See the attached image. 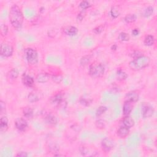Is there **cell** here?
I'll return each mask as SVG.
<instances>
[{
	"mask_svg": "<svg viewBox=\"0 0 157 157\" xmlns=\"http://www.w3.org/2000/svg\"><path fill=\"white\" fill-rule=\"evenodd\" d=\"M9 20L12 26L15 29L20 30L23 22V15L20 8L17 5H12L9 11Z\"/></svg>",
	"mask_w": 157,
	"mask_h": 157,
	"instance_id": "obj_1",
	"label": "cell"
},
{
	"mask_svg": "<svg viewBox=\"0 0 157 157\" xmlns=\"http://www.w3.org/2000/svg\"><path fill=\"white\" fill-rule=\"evenodd\" d=\"M150 63V58L147 56L142 55L133 59L129 63V67L132 70L139 71L146 68Z\"/></svg>",
	"mask_w": 157,
	"mask_h": 157,
	"instance_id": "obj_2",
	"label": "cell"
},
{
	"mask_svg": "<svg viewBox=\"0 0 157 157\" xmlns=\"http://www.w3.org/2000/svg\"><path fill=\"white\" fill-rule=\"evenodd\" d=\"M105 68L101 63H93L89 67V75L93 78L101 77L104 74Z\"/></svg>",
	"mask_w": 157,
	"mask_h": 157,
	"instance_id": "obj_3",
	"label": "cell"
},
{
	"mask_svg": "<svg viewBox=\"0 0 157 157\" xmlns=\"http://www.w3.org/2000/svg\"><path fill=\"white\" fill-rule=\"evenodd\" d=\"M25 57L28 63L32 65H34L38 62V54L37 51L33 48H27L24 51Z\"/></svg>",
	"mask_w": 157,
	"mask_h": 157,
	"instance_id": "obj_4",
	"label": "cell"
},
{
	"mask_svg": "<svg viewBox=\"0 0 157 157\" xmlns=\"http://www.w3.org/2000/svg\"><path fill=\"white\" fill-rule=\"evenodd\" d=\"M51 103L55 106L60 108H64L66 106V102L63 99L62 95L60 93L54 95L51 99Z\"/></svg>",
	"mask_w": 157,
	"mask_h": 157,
	"instance_id": "obj_5",
	"label": "cell"
},
{
	"mask_svg": "<svg viewBox=\"0 0 157 157\" xmlns=\"http://www.w3.org/2000/svg\"><path fill=\"white\" fill-rule=\"evenodd\" d=\"M141 112L144 119H148V118H150L153 115L154 109L150 104L145 103L142 105Z\"/></svg>",
	"mask_w": 157,
	"mask_h": 157,
	"instance_id": "obj_6",
	"label": "cell"
},
{
	"mask_svg": "<svg viewBox=\"0 0 157 157\" xmlns=\"http://www.w3.org/2000/svg\"><path fill=\"white\" fill-rule=\"evenodd\" d=\"M14 49L11 45L6 43H3L1 45L0 54L4 57H10L13 54Z\"/></svg>",
	"mask_w": 157,
	"mask_h": 157,
	"instance_id": "obj_7",
	"label": "cell"
},
{
	"mask_svg": "<svg viewBox=\"0 0 157 157\" xmlns=\"http://www.w3.org/2000/svg\"><path fill=\"white\" fill-rule=\"evenodd\" d=\"M114 147V141L109 138H104L101 141V147L104 152H110Z\"/></svg>",
	"mask_w": 157,
	"mask_h": 157,
	"instance_id": "obj_8",
	"label": "cell"
},
{
	"mask_svg": "<svg viewBox=\"0 0 157 157\" xmlns=\"http://www.w3.org/2000/svg\"><path fill=\"white\" fill-rule=\"evenodd\" d=\"M15 125L16 128L20 132H24L28 128L27 121L23 118L17 119L15 121Z\"/></svg>",
	"mask_w": 157,
	"mask_h": 157,
	"instance_id": "obj_9",
	"label": "cell"
},
{
	"mask_svg": "<svg viewBox=\"0 0 157 157\" xmlns=\"http://www.w3.org/2000/svg\"><path fill=\"white\" fill-rule=\"evenodd\" d=\"M139 98V94L138 91H131L125 96V101L134 103L137 102Z\"/></svg>",
	"mask_w": 157,
	"mask_h": 157,
	"instance_id": "obj_10",
	"label": "cell"
},
{
	"mask_svg": "<svg viewBox=\"0 0 157 157\" xmlns=\"http://www.w3.org/2000/svg\"><path fill=\"white\" fill-rule=\"evenodd\" d=\"M133 104L127 101H125L123 106V114L125 116L129 115L133 109Z\"/></svg>",
	"mask_w": 157,
	"mask_h": 157,
	"instance_id": "obj_11",
	"label": "cell"
},
{
	"mask_svg": "<svg viewBox=\"0 0 157 157\" xmlns=\"http://www.w3.org/2000/svg\"><path fill=\"white\" fill-rule=\"evenodd\" d=\"M42 97L41 93L38 91H32L28 96V99L30 103H36L39 101Z\"/></svg>",
	"mask_w": 157,
	"mask_h": 157,
	"instance_id": "obj_12",
	"label": "cell"
},
{
	"mask_svg": "<svg viewBox=\"0 0 157 157\" xmlns=\"http://www.w3.org/2000/svg\"><path fill=\"white\" fill-rule=\"evenodd\" d=\"M50 78V75L46 72H41L37 75L36 79L39 83H46L49 81Z\"/></svg>",
	"mask_w": 157,
	"mask_h": 157,
	"instance_id": "obj_13",
	"label": "cell"
},
{
	"mask_svg": "<svg viewBox=\"0 0 157 157\" xmlns=\"http://www.w3.org/2000/svg\"><path fill=\"white\" fill-rule=\"evenodd\" d=\"M129 133V128L125 126H121L117 130V136L120 138H125L128 136Z\"/></svg>",
	"mask_w": 157,
	"mask_h": 157,
	"instance_id": "obj_14",
	"label": "cell"
},
{
	"mask_svg": "<svg viewBox=\"0 0 157 157\" xmlns=\"http://www.w3.org/2000/svg\"><path fill=\"white\" fill-rule=\"evenodd\" d=\"M64 33L67 36H76L78 33V30L76 27L74 26H69L64 30Z\"/></svg>",
	"mask_w": 157,
	"mask_h": 157,
	"instance_id": "obj_15",
	"label": "cell"
},
{
	"mask_svg": "<svg viewBox=\"0 0 157 157\" xmlns=\"http://www.w3.org/2000/svg\"><path fill=\"white\" fill-rule=\"evenodd\" d=\"M22 83L24 85L28 87H32L34 84V78L29 75H24L22 77Z\"/></svg>",
	"mask_w": 157,
	"mask_h": 157,
	"instance_id": "obj_16",
	"label": "cell"
},
{
	"mask_svg": "<svg viewBox=\"0 0 157 157\" xmlns=\"http://www.w3.org/2000/svg\"><path fill=\"white\" fill-rule=\"evenodd\" d=\"M8 129V119L6 117H2L0 120V130L1 133H5Z\"/></svg>",
	"mask_w": 157,
	"mask_h": 157,
	"instance_id": "obj_17",
	"label": "cell"
},
{
	"mask_svg": "<svg viewBox=\"0 0 157 157\" xmlns=\"http://www.w3.org/2000/svg\"><path fill=\"white\" fill-rule=\"evenodd\" d=\"M19 75V70L16 68H12L11 71L8 72L7 74V78L11 81L15 80Z\"/></svg>",
	"mask_w": 157,
	"mask_h": 157,
	"instance_id": "obj_18",
	"label": "cell"
},
{
	"mask_svg": "<svg viewBox=\"0 0 157 157\" xmlns=\"http://www.w3.org/2000/svg\"><path fill=\"white\" fill-rule=\"evenodd\" d=\"M134 124H135V121L134 119H132V117H130L129 115L125 116V117L123 120V125L128 128H132L134 125Z\"/></svg>",
	"mask_w": 157,
	"mask_h": 157,
	"instance_id": "obj_19",
	"label": "cell"
},
{
	"mask_svg": "<svg viewBox=\"0 0 157 157\" xmlns=\"http://www.w3.org/2000/svg\"><path fill=\"white\" fill-rule=\"evenodd\" d=\"M46 121L48 124L54 125L57 123V119L56 117L52 114H47L45 117Z\"/></svg>",
	"mask_w": 157,
	"mask_h": 157,
	"instance_id": "obj_20",
	"label": "cell"
},
{
	"mask_svg": "<svg viewBox=\"0 0 157 157\" xmlns=\"http://www.w3.org/2000/svg\"><path fill=\"white\" fill-rule=\"evenodd\" d=\"M23 115L28 119H32L33 117V110L30 107H25L23 109Z\"/></svg>",
	"mask_w": 157,
	"mask_h": 157,
	"instance_id": "obj_21",
	"label": "cell"
},
{
	"mask_svg": "<svg viewBox=\"0 0 157 157\" xmlns=\"http://www.w3.org/2000/svg\"><path fill=\"white\" fill-rule=\"evenodd\" d=\"M116 76H117V80L120 81H125L128 77L127 74H126L123 70H122V69H118L117 71Z\"/></svg>",
	"mask_w": 157,
	"mask_h": 157,
	"instance_id": "obj_22",
	"label": "cell"
},
{
	"mask_svg": "<svg viewBox=\"0 0 157 157\" xmlns=\"http://www.w3.org/2000/svg\"><path fill=\"white\" fill-rule=\"evenodd\" d=\"M111 15L113 18H117L120 14V9L119 6H114L111 7V9L110 11Z\"/></svg>",
	"mask_w": 157,
	"mask_h": 157,
	"instance_id": "obj_23",
	"label": "cell"
},
{
	"mask_svg": "<svg viewBox=\"0 0 157 157\" xmlns=\"http://www.w3.org/2000/svg\"><path fill=\"white\" fill-rule=\"evenodd\" d=\"M144 44L147 46H152L155 43V38L154 36L150 35H147L144 38Z\"/></svg>",
	"mask_w": 157,
	"mask_h": 157,
	"instance_id": "obj_24",
	"label": "cell"
},
{
	"mask_svg": "<svg viewBox=\"0 0 157 157\" xmlns=\"http://www.w3.org/2000/svg\"><path fill=\"white\" fill-rule=\"evenodd\" d=\"M137 19V16L134 14H127L124 18V21L127 23H131L134 22Z\"/></svg>",
	"mask_w": 157,
	"mask_h": 157,
	"instance_id": "obj_25",
	"label": "cell"
},
{
	"mask_svg": "<svg viewBox=\"0 0 157 157\" xmlns=\"http://www.w3.org/2000/svg\"><path fill=\"white\" fill-rule=\"evenodd\" d=\"M154 11V9L153 7L149 6L145 9L144 11L143 12L142 15L144 17H149L153 14Z\"/></svg>",
	"mask_w": 157,
	"mask_h": 157,
	"instance_id": "obj_26",
	"label": "cell"
},
{
	"mask_svg": "<svg viewBox=\"0 0 157 157\" xmlns=\"http://www.w3.org/2000/svg\"><path fill=\"white\" fill-rule=\"evenodd\" d=\"M129 39H130V36L128 33H126L125 32H121L119 34V39L121 42L128 41L129 40Z\"/></svg>",
	"mask_w": 157,
	"mask_h": 157,
	"instance_id": "obj_27",
	"label": "cell"
},
{
	"mask_svg": "<svg viewBox=\"0 0 157 157\" xmlns=\"http://www.w3.org/2000/svg\"><path fill=\"white\" fill-rule=\"evenodd\" d=\"M90 60H91L90 56H89V55H85L84 56H83V57L81 59L80 64H81V66H86V65H87V64H88L90 63Z\"/></svg>",
	"mask_w": 157,
	"mask_h": 157,
	"instance_id": "obj_28",
	"label": "cell"
},
{
	"mask_svg": "<svg viewBox=\"0 0 157 157\" xmlns=\"http://www.w3.org/2000/svg\"><path fill=\"white\" fill-rule=\"evenodd\" d=\"M107 107L104 106H99L97 109V111H96V115H97V117L101 116L107 111Z\"/></svg>",
	"mask_w": 157,
	"mask_h": 157,
	"instance_id": "obj_29",
	"label": "cell"
},
{
	"mask_svg": "<svg viewBox=\"0 0 157 157\" xmlns=\"http://www.w3.org/2000/svg\"><path fill=\"white\" fill-rule=\"evenodd\" d=\"M49 149L52 153H58L60 151V147L59 146L56 144L55 143H52L49 146Z\"/></svg>",
	"mask_w": 157,
	"mask_h": 157,
	"instance_id": "obj_30",
	"label": "cell"
},
{
	"mask_svg": "<svg viewBox=\"0 0 157 157\" xmlns=\"http://www.w3.org/2000/svg\"><path fill=\"white\" fill-rule=\"evenodd\" d=\"M95 125H96V127H97L98 129H103L105 128L106 127V122L103 120L99 119L96 121Z\"/></svg>",
	"mask_w": 157,
	"mask_h": 157,
	"instance_id": "obj_31",
	"label": "cell"
},
{
	"mask_svg": "<svg viewBox=\"0 0 157 157\" xmlns=\"http://www.w3.org/2000/svg\"><path fill=\"white\" fill-rule=\"evenodd\" d=\"M0 31H1V34L2 36H3V37L6 36L8 33L7 26L5 24H2L1 25V30H0Z\"/></svg>",
	"mask_w": 157,
	"mask_h": 157,
	"instance_id": "obj_32",
	"label": "cell"
},
{
	"mask_svg": "<svg viewBox=\"0 0 157 157\" xmlns=\"http://www.w3.org/2000/svg\"><path fill=\"white\" fill-rule=\"evenodd\" d=\"M52 80L54 82L55 84H60V83L62 81L63 77L60 75H54L52 76Z\"/></svg>",
	"mask_w": 157,
	"mask_h": 157,
	"instance_id": "obj_33",
	"label": "cell"
},
{
	"mask_svg": "<svg viewBox=\"0 0 157 157\" xmlns=\"http://www.w3.org/2000/svg\"><path fill=\"white\" fill-rule=\"evenodd\" d=\"M79 6L81 8H82L83 10L87 9H88L89 7H90L91 6L90 4L89 1H82L79 4Z\"/></svg>",
	"mask_w": 157,
	"mask_h": 157,
	"instance_id": "obj_34",
	"label": "cell"
},
{
	"mask_svg": "<svg viewBox=\"0 0 157 157\" xmlns=\"http://www.w3.org/2000/svg\"><path fill=\"white\" fill-rule=\"evenodd\" d=\"M80 103H81V104H82V105L85 106H89L90 104H91V101H90V100L89 99H85V98H82V99H81Z\"/></svg>",
	"mask_w": 157,
	"mask_h": 157,
	"instance_id": "obj_35",
	"label": "cell"
},
{
	"mask_svg": "<svg viewBox=\"0 0 157 157\" xmlns=\"http://www.w3.org/2000/svg\"><path fill=\"white\" fill-rule=\"evenodd\" d=\"M0 107H1V114H3L6 112V104L2 100L0 101Z\"/></svg>",
	"mask_w": 157,
	"mask_h": 157,
	"instance_id": "obj_36",
	"label": "cell"
},
{
	"mask_svg": "<svg viewBox=\"0 0 157 157\" xmlns=\"http://www.w3.org/2000/svg\"><path fill=\"white\" fill-rule=\"evenodd\" d=\"M85 13L84 12H81L79 14H78L77 16V20L78 21H82V20L84 19V17H85Z\"/></svg>",
	"mask_w": 157,
	"mask_h": 157,
	"instance_id": "obj_37",
	"label": "cell"
},
{
	"mask_svg": "<svg viewBox=\"0 0 157 157\" xmlns=\"http://www.w3.org/2000/svg\"><path fill=\"white\" fill-rule=\"evenodd\" d=\"M103 30V26H99V27H97V28H95L93 30V32L96 34H99L102 32Z\"/></svg>",
	"mask_w": 157,
	"mask_h": 157,
	"instance_id": "obj_38",
	"label": "cell"
},
{
	"mask_svg": "<svg viewBox=\"0 0 157 157\" xmlns=\"http://www.w3.org/2000/svg\"><path fill=\"white\" fill-rule=\"evenodd\" d=\"M142 55H142L141 52H140L139 51H135L132 54V56L134 59V58H136L138 57H139V56H141Z\"/></svg>",
	"mask_w": 157,
	"mask_h": 157,
	"instance_id": "obj_39",
	"label": "cell"
},
{
	"mask_svg": "<svg viewBox=\"0 0 157 157\" xmlns=\"http://www.w3.org/2000/svg\"><path fill=\"white\" fill-rule=\"evenodd\" d=\"M16 156L17 157H27L28 156V154L26 152L24 151H21L17 153L16 155Z\"/></svg>",
	"mask_w": 157,
	"mask_h": 157,
	"instance_id": "obj_40",
	"label": "cell"
},
{
	"mask_svg": "<svg viewBox=\"0 0 157 157\" xmlns=\"http://www.w3.org/2000/svg\"><path fill=\"white\" fill-rule=\"evenodd\" d=\"M80 151H81V153L83 155H86V154L88 153V149H87L85 147H82L80 149Z\"/></svg>",
	"mask_w": 157,
	"mask_h": 157,
	"instance_id": "obj_41",
	"label": "cell"
},
{
	"mask_svg": "<svg viewBox=\"0 0 157 157\" xmlns=\"http://www.w3.org/2000/svg\"><path fill=\"white\" fill-rule=\"evenodd\" d=\"M139 29L138 28H134L133 30V31H132V34L133 36H136L138 35H139Z\"/></svg>",
	"mask_w": 157,
	"mask_h": 157,
	"instance_id": "obj_42",
	"label": "cell"
},
{
	"mask_svg": "<svg viewBox=\"0 0 157 157\" xmlns=\"http://www.w3.org/2000/svg\"><path fill=\"white\" fill-rule=\"evenodd\" d=\"M117 47L116 45H113L111 49H112V50H115L117 49Z\"/></svg>",
	"mask_w": 157,
	"mask_h": 157,
	"instance_id": "obj_43",
	"label": "cell"
}]
</instances>
